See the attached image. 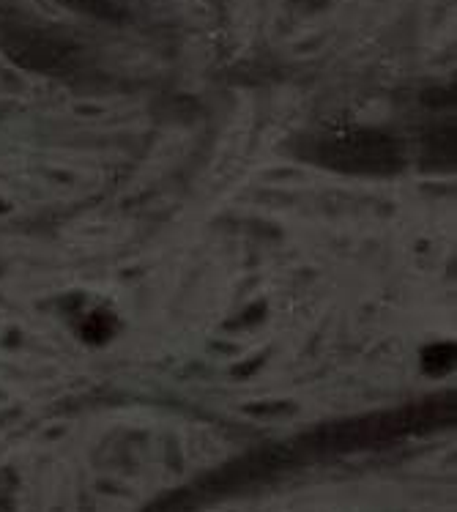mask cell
<instances>
[{"mask_svg": "<svg viewBox=\"0 0 457 512\" xmlns=\"http://www.w3.org/2000/svg\"><path fill=\"white\" fill-rule=\"evenodd\" d=\"M323 162L340 170H367L384 173L400 165V143L381 132H356L343 140L326 143L321 151Z\"/></svg>", "mask_w": 457, "mask_h": 512, "instance_id": "cell-1", "label": "cell"}]
</instances>
